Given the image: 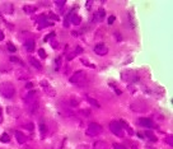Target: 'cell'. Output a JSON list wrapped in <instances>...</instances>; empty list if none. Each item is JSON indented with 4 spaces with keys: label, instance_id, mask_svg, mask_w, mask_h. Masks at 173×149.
Returning a JSON list of instances; mask_svg holds the SVG:
<instances>
[{
    "label": "cell",
    "instance_id": "obj_1",
    "mask_svg": "<svg viewBox=\"0 0 173 149\" xmlns=\"http://www.w3.org/2000/svg\"><path fill=\"white\" fill-rule=\"evenodd\" d=\"M0 94H1L4 98L12 100L14 98L15 96V88L10 82H4L0 83Z\"/></svg>",
    "mask_w": 173,
    "mask_h": 149
},
{
    "label": "cell",
    "instance_id": "obj_2",
    "mask_svg": "<svg viewBox=\"0 0 173 149\" xmlns=\"http://www.w3.org/2000/svg\"><path fill=\"white\" fill-rule=\"evenodd\" d=\"M85 79H87V73L84 70H77L69 78L70 83L71 84H75V86H82V84L85 82Z\"/></svg>",
    "mask_w": 173,
    "mask_h": 149
},
{
    "label": "cell",
    "instance_id": "obj_3",
    "mask_svg": "<svg viewBox=\"0 0 173 149\" xmlns=\"http://www.w3.org/2000/svg\"><path fill=\"white\" fill-rule=\"evenodd\" d=\"M102 131H103V127L99 124L90 122V124H88L87 129H85V135H88V137H97V135L102 134Z\"/></svg>",
    "mask_w": 173,
    "mask_h": 149
},
{
    "label": "cell",
    "instance_id": "obj_4",
    "mask_svg": "<svg viewBox=\"0 0 173 149\" xmlns=\"http://www.w3.org/2000/svg\"><path fill=\"white\" fill-rule=\"evenodd\" d=\"M38 100H40V96H38V92L36 91V89H31V91H28V93L26 96H24V105H26V107L29 105H33V103H38Z\"/></svg>",
    "mask_w": 173,
    "mask_h": 149
},
{
    "label": "cell",
    "instance_id": "obj_5",
    "mask_svg": "<svg viewBox=\"0 0 173 149\" xmlns=\"http://www.w3.org/2000/svg\"><path fill=\"white\" fill-rule=\"evenodd\" d=\"M40 86H41L42 89H43V92H45L46 96H48V97H55V96H56V91H55V88H54L46 79L41 80Z\"/></svg>",
    "mask_w": 173,
    "mask_h": 149
},
{
    "label": "cell",
    "instance_id": "obj_6",
    "mask_svg": "<svg viewBox=\"0 0 173 149\" xmlns=\"http://www.w3.org/2000/svg\"><path fill=\"white\" fill-rule=\"evenodd\" d=\"M121 79L124 80V82H127V83H136L138 80H139L138 75L135 74V71H132V70L122 71V74H121Z\"/></svg>",
    "mask_w": 173,
    "mask_h": 149
},
{
    "label": "cell",
    "instance_id": "obj_7",
    "mask_svg": "<svg viewBox=\"0 0 173 149\" xmlns=\"http://www.w3.org/2000/svg\"><path fill=\"white\" fill-rule=\"evenodd\" d=\"M109 130L116 137H120V138L124 137V129H122V125L120 124V121H112L109 124Z\"/></svg>",
    "mask_w": 173,
    "mask_h": 149
},
{
    "label": "cell",
    "instance_id": "obj_8",
    "mask_svg": "<svg viewBox=\"0 0 173 149\" xmlns=\"http://www.w3.org/2000/svg\"><path fill=\"white\" fill-rule=\"evenodd\" d=\"M59 112H60L61 116L64 117H73V110H71L67 105H59Z\"/></svg>",
    "mask_w": 173,
    "mask_h": 149
},
{
    "label": "cell",
    "instance_id": "obj_9",
    "mask_svg": "<svg viewBox=\"0 0 173 149\" xmlns=\"http://www.w3.org/2000/svg\"><path fill=\"white\" fill-rule=\"evenodd\" d=\"M94 52L97 55H99V56H104V55L108 54V47L102 42H99V44H97L94 46Z\"/></svg>",
    "mask_w": 173,
    "mask_h": 149
},
{
    "label": "cell",
    "instance_id": "obj_10",
    "mask_svg": "<svg viewBox=\"0 0 173 149\" xmlns=\"http://www.w3.org/2000/svg\"><path fill=\"white\" fill-rule=\"evenodd\" d=\"M0 12L4 13V14H13L14 13V5L12 3H3L1 5H0Z\"/></svg>",
    "mask_w": 173,
    "mask_h": 149
},
{
    "label": "cell",
    "instance_id": "obj_11",
    "mask_svg": "<svg viewBox=\"0 0 173 149\" xmlns=\"http://www.w3.org/2000/svg\"><path fill=\"white\" fill-rule=\"evenodd\" d=\"M15 76H17V79L23 80V79H28L31 76V73H29L26 68H22V69L15 70Z\"/></svg>",
    "mask_w": 173,
    "mask_h": 149
},
{
    "label": "cell",
    "instance_id": "obj_12",
    "mask_svg": "<svg viewBox=\"0 0 173 149\" xmlns=\"http://www.w3.org/2000/svg\"><path fill=\"white\" fill-rule=\"evenodd\" d=\"M37 22H38V29H43L46 27H50V25H52L54 23L48 22L47 18H46V15H41L37 18Z\"/></svg>",
    "mask_w": 173,
    "mask_h": 149
},
{
    "label": "cell",
    "instance_id": "obj_13",
    "mask_svg": "<svg viewBox=\"0 0 173 149\" xmlns=\"http://www.w3.org/2000/svg\"><path fill=\"white\" fill-rule=\"evenodd\" d=\"M138 124L140 126H143V127H146V129H151V127L154 126L153 121H151L150 118H146V117H140L138 120Z\"/></svg>",
    "mask_w": 173,
    "mask_h": 149
},
{
    "label": "cell",
    "instance_id": "obj_14",
    "mask_svg": "<svg viewBox=\"0 0 173 149\" xmlns=\"http://www.w3.org/2000/svg\"><path fill=\"white\" fill-rule=\"evenodd\" d=\"M7 111L12 117H15V118L20 117V115H22V111H20L18 107H13V106H9V107L7 108Z\"/></svg>",
    "mask_w": 173,
    "mask_h": 149
},
{
    "label": "cell",
    "instance_id": "obj_15",
    "mask_svg": "<svg viewBox=\"0 0 173 149\" xmlns=\"http://www.w3.org/2000/svg\"><path fill=\"white\" fill-rule=\"evenodd\" d=\"M104 17H106V12H104V9H101L94 13V15H93V22H102V20L104 19Z\"/></svg>",
    "mask_w": 173,
    "mask_h": 149
},
{
    "label": "cell",
    "instance_id": "obj_16",
    "mask_svg": "<svg viewBox=\"0 0 173 149\" xmlns=\"http://www.w3.org/2000/svg\"><path fill=\"white\" fill-rule=\"evenodd\" d=\"M46 131H47V126L43 120V117H40V134H41V139H45L46 137Z\"/></svg>",
    "mask_w": 173,
    "mask_h": 149
},
{
    "label": "cell",
    "instance_id": "obj_17",
    "mask_svg": "<svg viewBox=\"0 0 173 149\" xmlns=\"http://www.w3.org/2000/svg\"><path fill=\"white\" fill-rule=\"evenodd\" d=\"M14 135H15V139H17V142H18L19 144H24L27 142V137L24 135L23 133H20L19 130H15L14 131Z\"/></svg>",
    "mask_w": 173,
    "mask_h": 149
},
{
    "label": "cell",
    "instance_id": "obj_18",
    "mask_svg": "<svg viewBox=\"0 0 173 149\" xmlns=\"http://www.w3.org/2000/svg\"><path fill=\"white\" fill-rule=\"evenodd\" d=\"M83 52V49L80 47V46H77V47H75L73 51H71V52H69V55H67V60H71V59L73 57H75V56H78V55H80Z\"/></svg>",
    "mask_w": 173,
    "mask_h": 149
},
{
    "label": "cell",
    "instance_id": "obj_19",
    "mask_svg": "<svg viewBox=\"0 0 173 149\" xmlns=\"http://www.w3.org/2000/svg\"><path fill=\"white\" fill-rule=\"evenodd\" d=\"M23 45H24V49H26L28 52H32V51H35L36 44H35V41H33V40H27Z\"/></svg>",
    "mask_w": 173,
    "mask_h": 149
},
{
    "label": "cell",
    "instance_id": "obj_20",
    "mask_svg": "<svg viewBox=\"0 0 173 149\" xmlns=\"http://www.w3.org/2000/svg\"><path fill=\"white\" fill-rule=\"evenodd\" d=\"M38 107H40L38 103L29 105V106H27V111H28L29 115H33V116H35V115L37 113V111H38Z\"/></svg>",
    "mask_w": 173,
    "mask_h": 149
},
{
    "label": "cell",
    "instance_id": "obj_21",
    "mask_svg": "<svg viewBox=\"0 0 173 149\" xmlns=\"http://www.w3.org/2000/svg\"><path fill=\"white\" fill-rule=\"evenodd\" d=\"M79 103H80L79 98H77V97H70L69 102H67V106H69L70 108H74V107H78Z\"/></svg>",
    "mask_w": 173,
    "mask_h": 149
},
{
    "label": "cell",
    "instance_id": "obj_22",
    "mask_svg": "<svg viewBox=\"0 0 173 149\" xmlns=\"http://www.w3.org/2000/svg\"><path fill=\"white\" fill-rule=\"evenodd\" d=\"M75 14V13H74V9L73 10H70L69 13H67V15L65 17V19H64V27H69V25H70V23H71V17H73Z\"/></svg>",
    "mask_w": 173,
    "mask_h": 149
},
{
    "label": "cell",
    "instance_id": "obj_23",
    "mask_svg": "<svg viewBox=\"0 0 173 149\" xmlns=\"http://www.w3.org/2000/svg\"><path fill=\"white\" fill-rule=\"evenodd\" d=\"M93 149H109L108 145L106 144V142H102V140H98L93 144Z\"/></svg>",
    "mask_w": 173,
    "mask_h": 149
},
{
    "label": "cell",
    "instance_id": "obj_24",
    "mask_svg": "<svg viewBox=\"0 0 173 149\" xmlns=\"http://www.w3.org/2000/svg\"><path fill=\"white\" fill-rule=\"evenodd\" d=\"M29 63H31V65L35 68V69H37V70H41L42 69V65H41V63L37 60V59H35V57H29Z\"/></svg>",
    "mask_w": 173,
    "mask_h": 149
},
{
    "label": "cell",
    "instance_id": "obj_25",
    "mask_svg": "<svg viewBox=\"0 0 173 149\" xmlns=\"http://www.w3.org/2000/svg\"><path fill=\"white\" fill-rule=\"evenodd\" d=\"M23 12L26 13V14H33V13L37 12V7H35V5H24L23 7Z\"/></svg>",
    "mask_w": 173,
    "mask_h": 149
},
{
    "label": "cell",
    "instance_id": "obj_26",
    "mask_svg": "<svg viewBox=\"0 0 173 149\" xmlns=\"http://www.w3.org/2000/svg\"><path fill=\"white\" fill-rule=\"evenodd\" d=\"M87 101H88V103L92 105V106H93V107H96V108H99V107H101L99 102L97 101V100H94V98H92V97H88V96H87Z\"/></svg>",
    "mask_w": 173,
    "mask_h": 149
},
{
    "label": "cell",
    "instance_id": "obj_27",
    "mask_svg": "<svg viewBox=\"0 0 173 149\" xmlns=\"http://www.w3.org/2000/svg\"><path fill=\"white\" fill-rule=\"evenodd\" d=\"M10 63H13V64H18V65H20V66H24L23 61L20 60V59H18L17 56H10Z\"/></svg>",
    "mask_w": 173,
    "mask_h": 149
},
{
    "label": "cell",
    "instance_id": "obj_28",
    "mask_svg": "<svg viewBox=\"0 0 173 149\" xmlns=\"http://www.w3.org/2000/svg\"><path fill=\"white\" fill-rule=\"evenodd\" d=\"M80 22H82V19H80V17L79 15H77V14H74L73 17H71V23L73 24H80Z\"/></svg>",
    "mask_w": 173,
    "mask_h": 149
},
{
    "label": "cell",
    "instance_id": "obj_29",
    "mask_svg": "<svg viewBox=\"0 0 173 149\" xmlns=\"http://www.w3.org/2000/svg\"><path fill=\"white\" fill-rule=\"evenodd\" d=\"M0 142H1V143H9L10 142V137L8 134L4 133L1 137H0Z\"/></svg>",
    "mask_w": 173,
    "mask_h": 149
},
{
    "label": "cell",
    "instance_id": "obj_30",
    "mask_svg": "<svg viewBox=\"0 0 173 149\" xmlns=\"http://www.w3.org/2000/svg\"><path fill=\"white\" fill-rule=\"evenodd\" d=\"M80 115H82V116L83 117H90V111H89V110H80V112H79Z\"/></svg>",
    "mask_w": 173,
    "mask_h": 149
},
{
    "label": "cell",
    "instance_id": "obj_31",
    "mask_svg": "<svg viewBox=\"0 0 173 149\" xmlns=\"http://www.w3.org/2000/svg\"><path fill=\"white\" fill-rule=\"evenodd\" d=\"M166 143L169 147H173V135H168V137L166 138Z\"/></svg>",
    "mask_w": 173,
    "mask_h": 149
},
{
    "label": "cell",
    "instance_id": "obj_32",
    "mask_svg": "<svg viewBox=\"0 0 173 149\" xmlns=\"http://www.w3.org/2000/svg\"><path fill=\"white\" fill-rule=\"evenodd\" d=\"M65 0H56V1H55V5H56L57 8H62L65 5Z\"/></svg>",
    "mask_w": 173,
    "mask_h": 149
},
{
    "label": "cell",
    "instance_id": "obj_33",
    "mask_svg": "<svg viewBox=\"0 0 173 149\" xmlns=\"http://www.w3.org/2000/svg\"><path fill=\"white\" fill-rule=\"evenodd\" d=\"M8 50H9L10 51V52H15V51H17V47H15V46L13 45V44H12V42H9V44H8Z\"/></svg>",
    "mask_w": 173,
    "mask_h": 149
},
{
    "label": "cell",
    "instance_id": "obj_34",
    "mask_svg": "<svg viewBox=\"0 0 173 149\" xmlns=\"http://www.w3.org/2000/svg\"><path fill=\"white\" fill-rule=\"evenodd\" d=\"M23 126L26 127L27 130H29V131H32V130H33V127H35V125H33L32 122H27V124H26V125H23Z\"/></svg>",
    "mask_w": 173,
    "mask_h": 149
},
{
    "label": "cell",
    "instance_id": "obj_35",
    "mask_svg": "<svg viewBox=\"0 0 173 149\" xmlns=\"http://www.w3.org/2000/svg\"><path fill=\"white\" fill-rule=\"evenodd\" d=\"M113 149H126V147H125V145H122V144L115 143V144H113Z\"/></svg>",
    "mask_w": 173,
    "mask_h": 149
},
{
    "label": "cell",
    "instance_id": "obj_36",
    "mask_svg": "<svg viewBox=\"0 0 173 149\" xmlns=\"http://www.w3.org/2000/svg\"><path fill=\"white\" fill-rule=\"evenodd\" d=\"M38 55H40L42 59H45L46 56H47V55H46V51H45L43 49H40V50H38Z\"/></svg>",
    "mask_w": 173,
    "mask_h": 149
},
{
    "label": "cell",
    "instance_id": "obj_37",
    "mask_svg": "<svg viewBox=\"0 0 173 149\" xmlns=\"http://www.w3.org/2000/svg\"><path fill=\"white\" fill-rule=\"evenodd\" d=\"M116 20V17L115 15H111V17H108V24H113V22Z\"/></svg>",
    "mask_w": 173,
    "mask_h": 149
},
{
    "label": "cell",
    "instance_id": "obj_38",
    "mask_svg": "<svg viewBox=\"0 0 173 149\" xmlns=\"http://www.w3.org/2000/svg\"><path fill=\"white\" fill-rule=\"evenodd\" d=\"M60 63H61V57H57L56 59V65H55V69H59V68H60Z\"/></svg>",
    "mask_w": 173,
    "mask_h": 149
},
{
    "label": "cell",
    "instance_id": "obj_39",
    "mask_svg": "<svg viewBox=\"0 0 173 149\" xmlns=\"http://www.w3.org/2000/svg\"><path fill=\"white\" fill-rule=\"evenodd\" d=\"M82 63L84 64V65H87V66H89V68H92V69H94V65H92V64H89V63H88V61H85V60H84V59H83V60H82Z\"/></svg>",
    "mask_w": 173,
    "mask_h": 149
},
{
    "label": "cell",
    "instance_id": "obj_40",
    "mask_svg": "<svg viewBox=\"0 0 173 149\" xmlns=\"http://www.w3.org/2000/svg\"><path fill=\"white\" fill-rule=\"evenodd\" d=\"M92 4H93V1H92V0H88V1H85V7H87V9H88V10L90 9Z\"/></svg>",
    "mask_w": 173,
    "mask_h": 149
},
{
    "label": "cell",
    "instance_id": "obj_41",
    "mask_svg": "<svg viewBox=\"0 0 173 149\" xmlns=\"http://www.w3.org/2000/svg\"><path fill=\"white\" fill-rule=\"evenodd\" d=\"M54 36H55V32H51L48 36H46V37H45V41H48L50 38H51V37H54Z\"/></svg>",
    "mask_w": 173,
    "mask_h": 149
},
{
    "label": "cell",
    "instance_id": "obj_42",
    "mask_svg": "<svg viewBox=\"0 0 173 149\" xmlns=\"http://www.w3.org/2000/svg\"><path fill=\"white\" fill-rule=\"evenodd\" d=\"M51 46H52V47H54V49H57V47H59L57 42H55V41H52V42H51Z\"/></svg>",
    "mask_w": 173,
    "mask_h": 149
},
{
    "label": "cell",
    "instance_id": "obj_43",
    "mask_svg": "<svg viewBox=\"0 0 173 149\" xmlns=\"http://www.w3.org/2000/svg\"><path fill=\"white\" fill-rule=\"evenodd\" d=\"M3 122V110H1V107H0V124Z\"/></svg>",
    "mask_w": 173,
    "mask_h": 149
},
{
    "label": "cell",
    "instance_id": "obj_44",
    "mask_svg": "<svg viewBox=\"0 0 173 149\" xmlns=\"http://www.w3.org/2000/svg\"><path fill=\"white\" fill-rule=\"evenodd\" d=\"M4 40V32L0 31V41H3Z\"/></svg>",
    "mask_w": 173,
    "mask_h": 149
},
{
    "label": "cell",
    "instance_id": "obj_45",
    "mask_svg": "<svg viewBox=\"0 0 173 149\" xmlns=\"http://www.w3.org/2000/svg\"><path fill=\"white\" fill-rule=\"evenodd\" d=\"M26 87H27L28 89H31V88L33 87V84H32V83H27V86H26Z\"/></svg>",
    "mask_w": 173,
    "mask_h": 149
}]
</instances>
